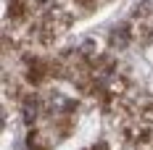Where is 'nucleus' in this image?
Masks as SVG:
<instances>
[{
  "mask_svg": "<svg viewBox=\"0 0 153 150\" xmlns=\"http://www.w3.org/2000/svg\"><path fill=\"white\" fill-rule=\"evenodd\" d=\"M34 108H37V103H34V98H29L27 105H24V111H27V113H24V119H27V121H32L34 116H37V111H34Z\"/></svg>",
  "mask_w": 153,
  "mask_h": 150,
  "instance_id": "obj_1",
  "label": "nucleus"
},
{
  "mask_svg": "<svg viewBox=\"0 0 153 150\" xmlns=\"http://www.w3.org/2000/svg\"><path fill=\"white\" fill-rule=\"evenodd\" d=\"M76 3H82V5H90L92 0H76Z\"/></svg>",
  "mask_w": 153,
  "mask_h": 150,
  "instance_id": "obj_2",
  "label": "nucleus"
}]
</instances>
